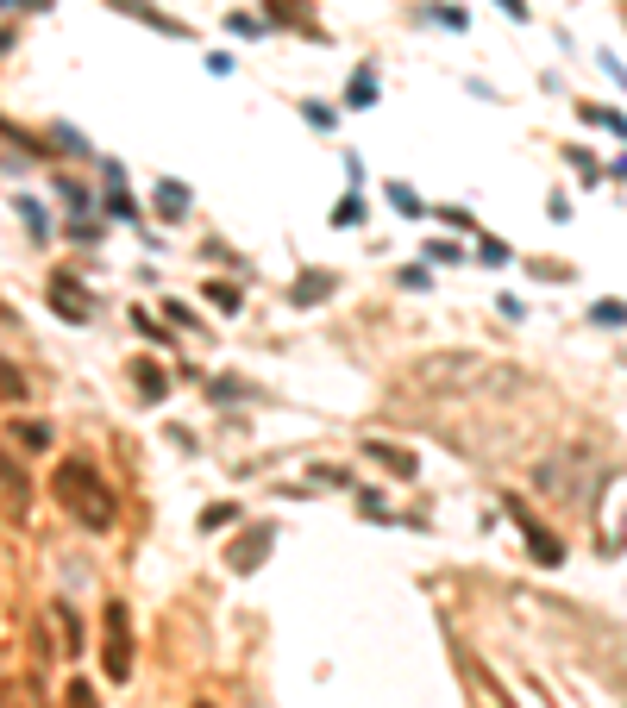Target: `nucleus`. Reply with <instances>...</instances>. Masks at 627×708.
I'll return each instance as SVG.
<instances>
[{
    "label": "nucleus",
    "mask_w": 627,
    "mask_h": 708,
    "mask_svg": "<svg viewBox=\"0 0 627 708\" xmlns=\"http://www.w3.org/2000/svg\"><path fill=\"white\" fill-rule=\"evenodd\" d=\"M226 26H232V32H245V38H251V32H264V19H251V13H232V19H226Z\"/></svg>",
    "instance_id": "obj_31"
},
{
    "label": "nucleus",
    "mask_w": 627,
    "mask_h": 708,
    "mask_svg": "<svg viewBox=\"0 0 627 708\" xmlns=\"http://www.w3.org/2000/svg\"><path fill=\"white\" fill-rule=\"evenodd\" d=\"M51 489H57V502L69 508V521H82L88 533H107L113 521H120V495L107 489V477L95 470V458H63L57 477H51Z\"/></svg>",
    "instance_id": "obj_1"
},
{
    "label": "nucleus",
    "mask_w": 627,
    "mask_h": 708,
    "mask_svg": "<svg viewBox=\"0 0 627 708\" xmlns=\"http://www.w3.org/2000/svg\"><path fill=\"white\" fill-rule=\"evenodd\" d=\"M590 320H596V326H627V301H596Z\"/></svg>",
    "instance_id": "obj_23"
},
{
    "label": "nucleus",
    "mask_w": 627,
    "mask_h": 708,
    "mask_svg": "<svg viewBox=\"0 0 627 708\" xmlns=\"http://www.w3.org/2000/svg\"><path fill=\"white\" fill-rule=\"evenodd\" d=\"M101 627H107V640H101V671H107L113 683H126V677H132V621H126V602H107Z\"/></svg>",
    "instance_id": "obj_4"
},
{
    "label": "nucleus",
    "mask_w": 627,
    "mask_h": 708,
    "mask_svg": "<svg viewBox=\"0 0 627 708\" xmlns=\"http://www.w3.org/2000/svg\"><path fill=\"white\" fill-rule=\"evenodd\" d=\"M132 383L145 389V401H164V370H157L151 358H138V364H132Z\"/></svg>",
    "instance_id": "obj_17"
},
{
    "label": "nucleus",
    "mask_w": 627,
    "mask_h": 708,
    "mask_svg": "<svg viewBox=\"0 0 627 708\" xmlns=\"http://www.w3.org/2000/svg\"><path fill=\"white\" fill-rule=\"evenodd\" d=\"M0 401H26V376H19L7 358H0Z\"/></svg>",
    "instance_id": "obj_22"
},
{
    "label": "nucleus",
    "mask_w": 627,
    "mask_h": 708,
    "mask_svg": "<svg viewBox=\"0 0 627 708\" xmlns=\"http://www.w3.org/2000/svg\"><path fill=\"white\" fill-rule=\"evenodd\" d=\"M51 627H57V640H63V652L76 658V652H82V621L69 615V602H51Z\"/></svg>",
    "instance_id": "obj_14"
},
{
    "label": "nucleus",
    "mask_w": 627,
    "mask_h": 708,
    "mask_svg": "<svg viewBox=\"0 0 627 708\" xmlns=\"http://www.w3.org/2000/svg\"><path fill=\"white\" fill-rule=\"evenodd\" d=\"M63 708H101V696H95V683H63Z\"/></svg>",
    "instance_id": "obj_20"
},
{
    "label": "nucleus",
    "mask_w": 627,
    "mask_h": 708,
    "mask_svg": "<svg viewBox=\"0 0 627 708\" xmlns=\"http://www.w3.org/2000/svg\"><path fill=\"white\" fill-rule=\"evenodd\" d=\"M427 251H433V264H458L464 257V245H452V239H427Z\"/></svg>",
    "instance_id": "obj_29"
},
{
    "label": "nucleus",
    "mask_w": 627,
    "mask_h": 708,
    "mask_svg": "<svg viewBox=\"0 0 627 708\" xmlns=\"http://www.w3.org/2000/svg\"><path fill=\"white\" fill-rule=\"evenodd\" d=\"M396 282H402V289H408V295H421V289H433V276H427L421 264H408V270H402Z\"/></svg>",
    "instance_id": "obj_27"
},
{
    "label": "nucleus",
    "mask_w": 627,
    "mask_h": 708,
    "mask_svg": "<svg viewBox=\"0 0 627 708\" xmlns=\"http://www.w3.org/2000/svg\"><path fill=\"white\" fill-rule=\"evenodd\" d=\"M383 195H389V201H396V214H408V220H421V214H427V201H421V195H414V188H408V182H383Z\"/></svg>",
    "instance_id": "obj_16"
},
{
    "label": "nucleus",
    "mask_w": 627,
    "mask_h": 708,
    "mask_svg": "<svg viewBox=\"0 0 627 708\" xmlns=\"http://www.w3.org/2000/svg\"><path fill=\"white\" fill-rule=\"evenodd\" d=\"M496 7H502L508 19H527V0H496Z\"/></svg>",
    "instance_id": "obj_33"
},
{
    "label": "nucleus",
    "mask_w": 627,
    "mask_h": 708,
    "mask_svg": "<svg viewBox=\"0 0 627 708\" xmlns=\"http://www.w3.org/2000/svg\"><path fill=\"white\" fill-rule=\"evenodd\" d=\"M502 502H508V521L521 527V539H527L533 564H546V571H552V564H565V539H559V533H546L540 521H533V508L521 502V495H502Z\"/></svg>",
    "instance_id": "obj_5"
},
{
    "label": "nucleus",
    "mask_w": 627,
    "mask_h": 708,
    "mask_svg": "<svg viewBox=\"0 0 627 708\" xmlns=\"http://www.w3.org/2000/svg\"><path fill=\"white\" fill-rule=\"evenodd\" d=\"M596 483H602V470H590V452H577V445H565V452H546L540 464H533V489L540 495H552V502H565V508H577V502H596Z\"/></svg>",
    "instance_id": "obj_2"
},
{
    "label": "nucleus",
    "mask_w": 627,
    "mask_h": 708,
    "mask_svg": "<svg viewBox=\"0 0 627 708\" xmlns=\"http://www.w3.org/2000/svg\"><path fill=\"white\" fill-rule=\"evenodd\" d=\"M0 7H32V13H44V7H51V0H0Z\"/></svg>",
    "instance_id": "obj_34"
},
{
    "label": "nucleus",
    "mask_w": 627,
    "mask_h": 708,
    "mask_svg": "<svg viewBox=\"0 0 627 708\" xmlns=\"http://www.w3.org/2000/svg\"><path fill=\"white\" fill-rule=\"evenodd\" d=\"M339 289V276L333 270H301L295 282H289V301H295V308H320V301H327Z\"/></svg>",
    "instance_id": "obj_10"
},
{
    "label": "nucleus",
    "mask_w": 627,
    "mask_h": 708,
    "mask_svg": "<svg viewBox=\"0 0 627 708\" xmlns=\"http://www.w3.org/2000/svg\"><path fill=\"white\" fill-rule=\"evenodd\" d=\"M301 113H308V126H327V132H333V107H320V101H301Z\"/></svg>",
    "instance_id": "obj_30"
},
{
    "label": "nucleus",
    "mask_w": 627,
    "mask_h": 708,
    "mask_svg": "<svg viewBox=\"0 0 627 708\" xmlns=\"http://www.w3.org/2000/svg\"><path fill=\"white\" fill-rule=\"evenodd\" d=\"M471 251H477V257H483V264H490V270H502L508 257H515V251H508L502 239H490V232H477V245H471Z\"/></svg>",
    "instance_id": "obj_19"
},
{
    "label": "nucleus",
    "mask_w": 627,
    "mask_h": 708,
    "mask_svg": "<svg viewBox=\"0 0 627 708\" xmlns=\"http://www.w3.org/2000/svg\"><path fill=\"white\" fill-rule=\"evenodd\" d=\"M157 214L182 220V214H189V188H182V182H157Z\"/></svg>",
    "instance_id": "obj_15"
},
{
    "label": "nucleus",
    "mask_w": 627,
    "mask_h": 708,
    "mask_svg": "<svg viewBox=\"0 0 627 708\" xmlns=\"http://www.w3.org/2000/svg\"><path fill=\"white\" fill-rule=\"evenodd\" d=\"M421 19H433V26H446V32H464V13L458 7H421Z\"/></svg>",
    "instance_id": "obj_25"
},
{
    "label": "nucleus",
    "mask_w": 627,
    "mask_h": 708,
    "mask_svg": "<svg viewBox=\"0 0 627 708\" xmlns=\"http://www.w3.org/2000/svg\"><path fill=\"white\" fill-rule=\"evenodd\" d=\"M107 7H113V13H132V19H145L151 32H170V38H195L189 26H182V19H170V13H157L151 0H107Z\"/></svg>",
    "instance_id": "obj_11"
},
{
    "label": "nucleus",
    "mask_w": 627,
    "mask_h": 708,
    "mask_svg": "<svg viewBox=\"0 0 627 708\" xmlns=\"http://www.w3.org/2000/svg\"><path fill=\"white\" fill-rule=\"evenodd\" d=\"M483 376H490V364H483L477 351H427V358L408 370V383H421V389H477Z\"/></svg>",
    "instance_id": "obj_3"
},
{
    "label": "nucleus",
    "mask_w": 627,
    "mask_h": 708,
    "mask_svg": "<svg viewBox=\"0 0 627 708\" xmlns=\"http://www.w3.org/2000/svg\"><path fill=\"white\" fill-rule=\"evenodd\" d=\"M270 546H276V527H270V521H258V527H245L239 546H226V564H232L239 577H251V571H258V564L270 558Z\"/></svg>",
    "instance_id": "obj_6"
},
{
    "label": "nucleus",
    "mask_w": 627,
    "mask_h": 708,
    "mask_svg": "<svg viewBox=\"0 0 627 708\" xmlns=\"http://www.w3.org/2000/svg\"><path fill=\"white\" fill-rule=\"evenodd\" d=\"M51 308L63 320H88V314H95V308H88V289H82V282H69V276H51Z\"/></svg>",
    "instance_id": "obj_12"
},
{
    "label": "nucleus",
    "mask_w": 627,
    "mask_h": 708,
    "mask_svg": "<svg viewBox=\"0 0 627 708\" xmlns=\"http://www.w3.org/2000/svg\"><path fill=\"white\" fill-rule=\"evenodd\" d=\"M189 708H220V702H207V696H195V702H189Z\"/></svg>",
    "instance_id": "obj_35"
},
{
    "label": "nucleus",
    "mask_w": 627,
    "mask_h": 708,
    "mask_svg": "<svg viewBox=\"0 0 627 708\" xmlns=\"http://www.w3.org/2000/svg\"><path fill=\"white\" fill-rule=\"evenodd\" d=\"M0 495H7V508H13V514H26V508H32V477H26V464H19L13 452H0Z\"/></svg>",
    "instance_id": "obj_9"
},
{
    "label": "nucleus",
    "mask_w": 627,
    "mask_h": 708,
    "mask_svg": "<svg viewBox=\"0 0 627 708\" xmlns=\"http://www.w3.org/2000/svg\"><path fill=\"white\" fill-rule=\"evenodd\" d=\"M377 88H383V82H377V63H358L352 82H345V107H358V113L377 107Z\"/></svg>",
    "instance_id": "obj_13"
},
{
    "label": "nucleus",
    "mask_w": 627,
    "mask_h": 708,
    "mask_svg": "<svg viewBox=\"0 0 627 708\" xmlns=\"http://www.w3.org/2000/svg\"><path fill=\"white\" fill-rule=\"evenodd\" d=\"M207 301H214L220 314H239L245 301H239V289H232V282H207Z\"/></svg>",
    "instance_id": "obj_21"
},
{
    "label": "nucleus",
    "mask_w": 627,
    "mask_h": 708,
    "mask_svg": "<svg viewBox=\"0 0 627 708\" xmlns=\"http://www.w3.org/2000/svg\"><path fill=\"white\" fill-rule=\"evenodd\" d=\"M232 521H239V508H232V502H226V508H207V514H201V533H220V527H232Z\"/></svg>",
    "instance_id": "obj_26"
},
{
    "label": "nucleus",
    "mask_w": 627,
    "mask_h": 708,
    "mask_svg": "<svg viewBox=\"0 0 627 708\" xmlns=\"http://www.w3.org/2000/svg\"><path fill=\"white\" fill-rule=\"evenodd\" d=\"M584 113H590L596 126H609V132H621V138H627V113H609V107H584Z\"/></svg>",
    "instance_id": "obj_28"
},
{
    "label": "nucleus",
    "mask_w": 627,
    "mask_h": 708,
    "mask_svg": "<svg viewBox=\"0 0 627 708\" xmlns=\"http://www.w3.org/2000/svg\"><path fill=\"white\" fill-rule=\"evenodd\" d=\"M13 439H19V445H32V452H44V445L57 439V427H51V420H19Z\"/></svg>",
    "instance_id": "obj_18"
},
{
    "label": "nucleus",
    "mask_w": 627,
    "mask_h": 708,
    "mask_svg": "<svg viewBox=\"0 0 627 708\" xmlns=\"http://www.w3.org/2000/svg\"><path fill=\"white\" fill-rule=\"evenodd\" d=\"M358 220H364V195H345L333 207V226H358Z\"/></svg>",
    "instance_id": "obj_24"
},
{
    "label": "nucleus",
    "mask_w": 627,
    "mask_h": 708,
    "mask_svg": "<svg viewBox=\"0 0 627 708\" xmlns=\"http://www.w3.org/2000/svg\"><path fill=\"white\" fill-rule=\"evenodd\" d=\"M0 51H7V32H0Z\"/></svg>",
    "instance_id": "obj_36"
},
{
    "label": "nucleus",
    "mask_w": 627,
    "mask_h": 708,
    "mask_svg": "<svg viewBox=\"0 0 627 708\" xmlns=\"http://www.w3.org/2000/svg\"><path fill=\"white\" fill-rule=\"evenodd\" d=\"M264 26H276V32L289 26V32H301V38H320L308 0H270V7H264Z\"/></svg>",
    "instance_id": "obj_7"
},
{
    "label": "nucleus",
    "mask_w": 627,
    "mask_h": 708,
    "mask_svg": "<svg viewBox=\"0 0 627 708\" xmlns=\"http://www.w3.org/2000/svg\"><path fill=\"white\" fill-rule=\"evenodd\" d=\"M565 157H571V170H577V176H590V182H596V176H602V170H596V163H590V157H584V151H565Z\"/></svg>",
    "instance_id": "obj_32"
},
{
    "label": "nucleus",
    "mask_w": 627,
    "mask_h": 708,
    "mask_svg": "<svg viewBox=\"0 0 627 708\" xmlns=\"http://www.w3.org/2000/svg\"><path fill=\"white\" fill-rule=\"evenodd\" d=\"M364 458H370V464H383L389 477H402V483H414V477H421V464H414V452H408V445H396V439H370V445H364Z\"/></svg>",
    "instance_id": "obj_8"
}]
</instances>
